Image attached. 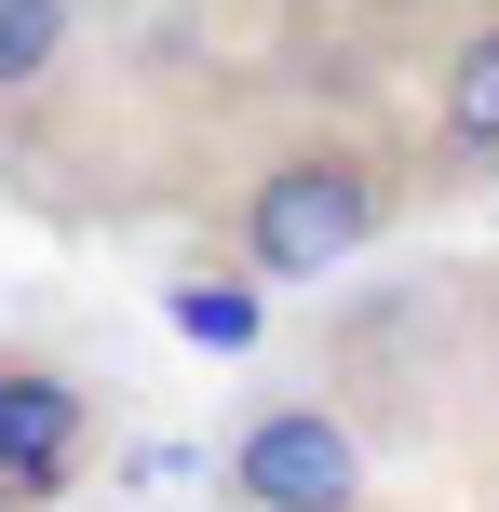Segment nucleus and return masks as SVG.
Instances as JSON below:
<instances>
[{
  "instance_id": "20e7f679",
  "label": "nucleus",
  "mask_w": 499,
  "mask_h": 512,
  "mask_svg": "<svg viewBox=\"0 0 499 512\" xmlns=\"http://www.w3.org/2000/svg\"><path fill=\"white\" fill-rule=\"evenodd\" d=\"M432 149L446 162H499V0L459 14V41L432 54Z\"/></svg>"
},
{
  "instance_id": "39448f33",
  "label": "nucleus",
  "mask_w": 499,
  "mask_h": 512,
  "mask_svg": "<svg viewBox=\"0 0 499 512\" xmlns=\"http://www.w3.org/2000/svg\"><path fill=\"white\" fill-rule=\"evenodd\" d=\"M68 54H81V0H0V108L54 95Z\"/></svg>"
},
{
  "instance_id": "f257e3e1",
  "label": "nucleus",
  "mask_w": 499,
  "mask_h": 512,
  "mask_svg": "<svg viewBox=\"0 0 499 512\" xmlns=\"http://www.w3.org/2000/svg\"><path fill=\"white\" fill-rule=\"evenodd\" d=\"M378 230H392V149L351 135V122L270 135V149L243 162V189H230V243H243L257 283H324V270H351Z\"/></svg>"
},
{
  "instance_id": "7ed1b4c3",
  "label": "nucleus",
  "mask_w": 499,
  "mask_h": 512,
  "mask_svg": "<svg viewBox=\"0 0 499 512\" xmlns=\"http://www.w3.org/2000/svg\"><path fill=\"white\" fill-rule=\"evenodd\" d=\"M95 445V405L54 364H0V499H54Z\"/></svg>"
},
{
  "instance_id": "423d86ee",
  "label": "nucleus",
  "mask_w": 499,
  "mask_h": 512,
  "mask_svg": "<svg viewBox=\"0 0 499 512\" xmlns=\"http://www.w3.org/2000/svg\"><path fill=\"white\" fill-rule=\"evenodd\" d=\"M486 364H499V270H486Z\"/></svg>"
},
{
  "instance_id": "f03ea898",
  "label": "nucleus",
  "mask_w": 499,
  "mask_h": 512,
  "mask_svg": "<svg viewBox=\"0 0 499 512\" xmlns=\"http://www.w3.org/2000/svg\"><path fill=\"white\" fill-rule=\"evenodd\" d=\"M230 512H365L378 459H365V418L338 391H257L230 418V459H216Z\"/></svg>"
}]
</instances>
